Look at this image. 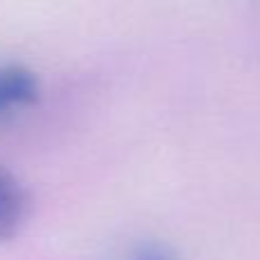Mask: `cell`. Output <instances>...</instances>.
<instances>
[{
    "label": "cell",
    "mask_w": 260,
    "mask_h": 260,
    "mask_svg": "<svg viewBox=\"0 0 260 260\" xmlns=\"http://www.w3.org/2000/svg\"><path fill=\"white\" fill-rule=\"evenodd\" d=\"M37 99H39V80L32 69L23 64L0 67V123L35 105Z\"/></svg>",
    "instance_id": "1"
},
{
    "label": "cell",
    "mask_w": 260,
    "mask_h": 260,
    "mask_svg": "<svg viewBox=\"0 0 260 260\" xmlns=\"http://www.w3.org/2000/svg\"><path fill=\"white\" fill-rule=\"evenodd\" d=\"M27 215V192L21 180L0 167V240H7L21 229Z\"/></svg>",
    "instance_id": "2"
},
{
    "label": "cell",
    "mask_w": 260,
    "mask_h": 260,
    "mask_svg": "<svg viewBox=\"0 0 260 260\" xmlns=\"http://www.w3.org/2000/svg\"><path fill=\"white\" fill-rule=\"evenodd\" d=\"M128 260H180L169 247L160 242H142L128 253Z\"/></svg>",
    "instance_id": "3"
}]
</instances>
